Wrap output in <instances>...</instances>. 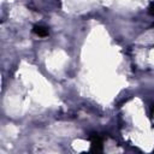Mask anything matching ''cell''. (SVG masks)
Wrapping results in <instances>:
<instances>
[{
    "label": "cell",
    "instance_id": "6da1fadb",
    "mask_svg": "<svg viewBox=\"0 0 154 154\" xmlns=\"http://www.w3.org/2000/svg\"><path fill=\"white\" fill-rule=\"evenodd\" d=\"M34 31H35L36 35H38V36H41V37L48 35V30H47L45 26H35V28H34Z\"/></svg>",
    "mask_w": 154,
    "mask_h": 154
}]
</instances>
